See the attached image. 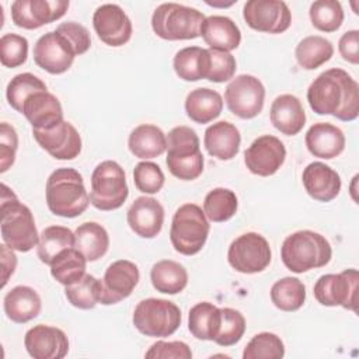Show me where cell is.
Masks as SVG:
<instances>
[{
    "mask_svg": "<svg viewBox=\"0 0 359 359\" xmlns=\"http://www.w3.org/2000/svg\"><path fill=\"white\" fill-rule=\"evenodd\" d=\"M307 101L318 115H332L339 121L351 122L359 115V86L348 72L332 67L311 81Z\"/></svg>",
    "mask_w": 359,
    "mask_h": 359,
    "instance_id": "6da1fadb",
    "label": "cell"
},
{
    "mask_svg": "<svg viewBox=\"0 0 359 359\" xmlns=\"http://www.w3.org/2000/svg\"><path fill=\"white\" fill-rule=\"evenodd\" d=\"M45 198L49 210L60 217H77L90 205L83 175L70 167L56 168L46 180Z\"/></svg>",
    "mask_w": 359,
    "mask_h": 359,
    "instance_id": "7a4b0ae2",
    "label": "cell"
},
{
    "mask_svg": "<svg viewBox=\"0 0 359 359\" xmlns=\"http://www.w3.org/2000/svg\"><path fill=\"white\" fill-rule=\"evenodd\" d=\"M1 189L0 233L3 243L15 251L28 252L39 243L34 215L6 184L1 185Z\"/></svg>",
    "mask_w": 359,
    "mask_h": 359,
    "instance_id": "3957f363",
    "label": "cell"
},
{
    "mask_svg": "<svg viewBox=\"0 0 359 359\" xmlns=\"http://www.w3.org/2000/svg\"><path fill=\"white\" fill-rule=\"evenodd\" d=\"M331 257L332 248L328 240L313 230H299L289 234L280 247L283 265L294 273L323 268L331 261Z\"/></svg>",
    "mask_w": 359,
    "mask_h": 359,
    "instance_id": "277c9868",
    "label": "cell"
},
{
    "mask_svg": "<svg viewBox=\"0 0 359 359\" xmlns=\"http://www.w3.org/2000/svg\"><path fill=\"white\" fill-rule=\"evenodd\" d=\"M168 171L182 181L196 180L203 172V154L196 132L185 125L172 128L167 135Z\"/></svg>",
    "mask_w": 359,
    "mask_h": 359,
    "instance_id": "5b68a950",
    "label": "cell"
},
{
    "mask_svg": "<svg viewBox=\"0 0 359 359\" xmlns=\"http://www.w3.org/2000/svg\"><path fill=\"white\" fill-rule=\"evenodd\" d=\"M209 220L196 203L181 205L171 220L170 240L174 250L182 255L198 254L209 236Z\"/></svg>",
    "mask_w": 359,
    "mask_h": 359,
    "instance_id": "8992f818",
    "label": "cell"
},
{
    "mask_svg": "<svg viewBox=\"0 0 359 359\" xmlns=\"http://www.w3.org/2000/svg\"><path fill=\"white\" fill-rule=\"evenodd\" d=\"M205 20L202 11L178 3H163L151 15L154 34L165 41H184L201 36Z\"/></svg>",
    "mask_w": 359,
    "mask_h": 359,
    "instance_id": "52a82bcc",
    "label": "cell"
},
{
    "mask_svg": "<svg viewBox=\"0 0 359 359\" xmlns=\"http://www.w3.org/2000/svg\"><path fill=\"white\" fill-rule=\"evenodd\" d=\"M129 195L123 168L114 160L101 161L91 174L90 203L104 212L119 209Z\"/></svg>",
    "mask_w": 359,
    "mask_h": 359,
    "instance_id": "ba28073f",
    "label": "cell"
},
{
    "mask_svg": "<svg viewBox=\"0 0 359 359\" xmlns=\"http://www.w3.org/2000/svg\"><path fill=\"white\" fill-rule=\"evenodd\" d=\"M132 321L140 334L164 338L172 335L181 325V310L170 300L149 297L137 303Z\"/></svg>",
    "mask_w": 359,
    "mask_h": 359,
    "instance_id": "9c48e42d",
    "label": "cell"
},
{
    "mask_svg": "<svg viewBox=\"0 0 359 359\" xmlns=\"http://www.w3.org/2000/svg\"><path fill=\"white\" fill-rule=\"evenodd\" d=\"M272 251L268 240L255 231L234 238L227 251V261L240 273H258L268 268Z\"/></svg>",
    "mask_w": 359,
    "mask_h": 359,
    "instance_id": "30bf717a",
    "label": "cell"
},
{
    "mask_svg": "<svg viewBox=\"0 0 359 359\" xmlns=\"http://www.w3.org/2000/svg\"><path fill=\"white\" fill-rule=\"evenodd\" d=\"M224 101L230 112L236 116L252 119L264 108L265 87L255 76L240 74L227 84Z\"/></svg>",
    "mask_w": 359,
    "mask_h": 359,
    "instance_id": "8fae6325",
    "label": "cell"
},
{
    "mask_svg": "<svg viewBox=\"0 0 359 359\" xmlns=\"http://www.w3.org/2000/svg\"><path fill=\"white\" fill-rule=\"evenodd\" d=\"M356 287L358 271L351 268L341 273L321 275L314 283L313 294L323 306H341L346 310L356 311Z\"/></svg>",
    "mask_w": 359,
    "mask_h": 359,
    "instance_id": "7c38bea8",
    "label": "cell"
},
{
    "mask_svg": "<svg viewBox=\"0 0 359 359\" xmlns=\"http://www.w3.org/2000/svg\"><path fill=\"white\" fill-rule=\"evenodd\" d=\"M245 24L258 32L280 34L292 24V13L280 0H248L243 7Z\"/></svg>",
    "mask_w": 359,
    "mask_h": 359,
    "instance_id": "4fadbf2b",
    "label": "cell"
},
{
    "mask_svg": "<svg viewBox=\"0 0 359 359\" xmlns=\"http://www.w3.org/2000/svg\"><path fill=\"white\" fill-rule=\"evenodd\" d=\"M140 279L139 268L129 259L114 261L105 269L101 279L100 303L104 306L116 304L129 297Z\"/></svg>",
    "mask_w": 359,
    "mask_h": 359,
    "instance_id": "5bb4252c",
    "label": "cell"
},
{
    "mask_svg": "<svg viewBox=\"0 0 359 359\" xmlns=\"http://www.w3.org/2000/svg\"><path fill=\"white\" fill-rule=\"evenodd\" d=\"M286 147L282 140L272 135L257 137L244 151V163L254 175H273L285 163Z\"/></svg>",
    "mask_w": 359,
    "mask_h": 359,
    "instance_id": "9a60e30c",
    "label": "cell"
},
{
    "mask_svg": "<svg viewBox=\"0 0 359 359\" xmlns=\"http://www.w3.org/2000/svg\"><path fill=\"white\" fill-rule=\"evenodd\" d=\"M69 8L66 0H15L11 3V20L24 29H36L62 18Z\"/></svg>",
    "mask_w": 359,
    "mask_h": 359,
    "instance_id": "2e32d148",
    "label": "cell"
},
{
    "mask_svg": "<svg viewBox=\"0 0 359 359\" xmlns=\"http://www.w3.org/2000/svg\"><path fill=\"white\" fill-rule=\"evenodd\" d=\"M93 27L97 36L108 46H122L132 36V21L123 8L114 3L101 4L93 14Z\"/></svg>",
    "mask_w": 359,
    "mask_h": 359,
    "instance_id": "e0dca14e",
    "label": "cell"
},
{
    "mask_svg": "<svg viewBox=\"0 0 359 359\" xmlns=\"http://www.w3.org/2000/svg\"><path fill=\"white\" fill-rule=\"evenodd\" d=\"M32 53L36 66L50 74L67 72L76 57L70 43L56 31H49L39 36L34 45Z\"/></svg>",
    "mask_w": 359,
    "mask_h": 359,
    "instance_id": "ac0fdd59",
    "label": "cell"
},
{
    "mask_svg": "<svg viewBox=\"0 0 359 359\" xmlns=\"http://www.w3.org/2000/svg\"><path fill=\"white\" fill-rule=\"evenodd\" d=\"M32 135L36 143L56 160H73L81 153V136L67 121L46 130L32 129Z\"/></svg>",
    "mask_w": 359,
    "mask_h": 359,
    "instance_id": "d6986e66",
    "label": "cell"
},
{
    "mask_svg": "<svg viewBox=\"0 0 359 359\" xmlns=\"http://www.w3.org/2000/svg\"><path fill=\"white\" fill-rule=\"evenodd\" d=\"M24 346L34 359H62L69 352V338L57 327L38 324L25 332Z\"/></svg>",
    "mask_w": 359,
    "mask_h": 359,
    "instance_id": "ffe728a7",
    "label": "cell"
},
{
    "mask_svg": "<svg viewBox=\"0 0 359 359\" xmlns=\"http://www.w3.org/2000/svg\"><path fill=\"white\" fill-rule=\"evenodd\" d=\"M130 230L142 238L156 237L164 224V208L151 196H139L126 213Z\"/></svg>",
    "mask_w": 359,
    "mask_h": 359,
    "instance_id": "44dd1931",
    "label": "cell"
},
{
    "mask_svg": "<svg viewBox=\"0 0 359 359\" xmlns=\"http://www.w3.org/2000/svg\"><path fill=\"white\" fill-rule=\"evenodd\" d=\"M302 182L306 192L318 202L335 199L342 185L339 174L321 161H313L306 165L302 174Z\"/></svg>",
    "mask_w": 359,
    "mask_h": 359,
    "instance_id": "7402d4cb",
    "label": "cell"
},
{
    "mask_svg": "<svg viewBox=\"0 0 359 359\" xmlns=\"http://www.w3.org/2000/svg\"><path fill=\"white\" fill-rule=\"evenodd\" d=\"M21 114L31 123L32 129L39 130L50 129L65 121L60 101L48 90L29 95L22 105Z\"/></svg>",
    "mask_w": 359,
    "mask_h": 359,
    "instance_id": "603a6c76",
    "label": "cell"
},
{
    "mask_svg": "<svg viewBox=\"0 0 359 359\" xmlns=\"http://www.w3.org/2000/svg\"><path fill=\"white\" fill-rule=\"evenodd\" d=\"M304 142L307 150L314 157L324 160H331L339 156L345 149L344 132L330 122L311 125L304 136Z\"/></svg>",
    "mask_w": 359,
    "mask_h": 359,
    "instance_id": "cb8c5ba5",
    "label": "cell"
},
{
    "mask_svg": "<svg viewBox=\"0 0 359 359\" xmlns=\"http://www.w3.org/2000/svg\"><path fill=\"white\" fill-rule=\"evenodd\" d=\"M269 118L273 128L286 136L297 135L306 123L302 101L292 94H280L273 100Z\"/></svg>",
    "mask_w": 359,
    "mask_h": 359,
    "instance_id": "d4e9b609",
    "label": "cell"
},
{
    "mask_svg": "<svg viewBox=\"0 0 359 359\" xmlns=\"http://www.w3.org/2000/svg\"><path fill=\"white\" fill-rule=\"evenodd\" d=\"M201 36L209 49L231 52L241 42V32L237 24L226 15L205 17L201 27Z\"/></svg>",
    "mask_w": 359,
    "mask_h": 359,
    "instance_id": "484cf974",
    "label": "cell"
},
{
    "mask_svg": "<svg viewBox=\"0 0 359 359\" xmlns=\"http://www.w3.org/2000/svg\"><path fill=\"white\" fill-rule=\"evenodd\" d=\"M241 135L236 125L227 121H219L206 128L203 144L208 153L217 160L227 161L236 157L240 150Z\"/></svg>",
    "mask_w": 359,
    "mask_h": 359,
    "instance_id": "4316f807",
    "label": "cell"
},
{
    "mask_svg": "<svg viewBox=\"0 0 359 359\" xmlns=\"http://www.w3.org/2000/svg\"><path fill=\"white\" fill-rule=\"evenodd\" d=\"M3 309L8 320L17 324H25L38 317L42 309V302L35 289L18 285L6 293Z\"/></svg>",
    "mask_w": 359,
    "mask_h": 359,
    "instance_id": "83f0119b",
    "label": "cell"
},
{
    "mask_svg": "<svg viewBox=\"0 0 359 359\" xmlns=\"http://www.w3.org/2000/svg\"><path fill=\"white\" fill-rule=\"evenodd\" d=\"M223 109L222 95L212 88L199 87L188 93L185 98V112L195 123H209L216 119Z\"/></svg>",
    "mask_w": 359,
    "mask_h": 359,
    "instance_id": "f1b7e54d",
    "label": "cell"
},
{
    "mask_svg": "<svg viewBox=\"0 0 359 359\" xmlns=\"http://www.w3.org/2000/svg\"><path fill=\"white\" fill-rule=\"evenodd\" d=\"M130 153L143 160L161 156L167 149V136L156 125L143 123L136 126L128 139Z\"/></svg>",
    "mask_w": 359,
    "mask_h": 359,
    "instance_id": "f546056e",
    "label": "cell"
},
{
    "mask_svg": "<svg viewBox=\"0 0 359 359\" xmlns=\"http://www.w3.org/2000/svg\"><path fill=\"white\" fill-rule=\"evenodd\" d=\"M109 247V236L104 226L97 222H84L74 231V248L79 250L88 262L104 257Z\"/></svg>",
    "mask_w": 359,
    "mask_h": 359,
    "instance_id": "4dcf8cb0",
    "label": "cell"
},
{
    "mask_svg": "<svg viewBox=\"0 0 359 359\" xmlns=\"http://www.w3.org/2000/svg\"><path fill=\"white\" fill-rule=\"evenodd\" d=\"M153 287L165 294L181 293L188 285V272L184 265L172 259H161L150 269Z\"/></svg>",
    "mask_w": 359,
    "mask_h": 359,
    "instance_id": "1f68e13d",
    "label": "cell"
},
{
    "mask_svg": "<svg viewBox=\"0 0 359 359\" xmlns=\"http://www.w3.org/2000/svg\"><path fill=\"white\" fill-rule=\"evenodd\" d=\"M209 49L201 46H187L180 49L172 60L175 74L184 81H198L206 79Z\"/></svg>",
    "mask_w": 359,
    "mask_h": 359,
    "instance_id": "d6a6232c",
    "label": "cell"
},
{
    "mask_svg": "<svg viewBox=\"0 0 359 359\" xmlns=\"http://www.w3.org/2000/svg\"><path fill=\"white\" fill-rule=\"evenodd\" d=\"M220 317V309L213 303H196L188 314V330L196 339L213 341L219 331Z\"/></svg>",
    "mask_w": 359,
    "mask_h": 359,
    "instance_id": "836d02e7",
    "label": "cell"
},
{
    "mask_svg": "<svg viewBox=\"0 0 359 359\" xmlns=\"http://www.w3.org/2000/svg\"><path fill=\"white\" fill-rule=\"evenodd\" d=\"M334 55L331 41L321 35H309L303 38L296 49L294 56L299 66L304 70H314L328 62Z\"/></svg>",
    "mask_w": 359,
    "mask_h": 359,
    "instance_id": "e575fe53",
    "label": "cell"
},
{
    "mask_svg": "<svg viewBox=\"0 0 359 359\" xmlns=\"http://www.w3.org/2000/svg\"><path fill=\"white\" fill-rule=\"evenodd\" d=\"M74 247V233L65 226H48L39 234L36 255L41 262L50 265L65 250Z\"/></svg>",
    "mask_w": 359,
    "mask_h": 359,
    "instance_id": "d590c367",
    "label": "cell"
},
{
    "mask_svg": "<svg viewBox=\"0 0 359 359\" xmlns=\"http://www.w3.org/2000/svg\"><path fill=\"white\" fill-rule=\"evenodd\" d=\"M86 257L74 247L62 251L49 265L50 275L60 285L67 286L80 280L86 275Z\"/></svg>",
    "mask_w": 359,
    "mask_h": 359,
    "instance_id": "8d00e7d4",
    "label": "cell"
},
{
    "mask_svg": "<svg viewBox=\"0 0 359 359\" xmlns=\"http://www.w3.org/2000/svg\"><path fill=\"white\" fill-rule=\"evenodd\" d=\"M271 300L282 311H296L306 302V286L297 278L285 276L272 285Z\"/></svg>",
    "mask_w": 359,
    "mask_h": 359,
    "instance_id": "74e56055",
    "label": "cell"
},
{
    "mask_svg": "<svg viewBox=\"0 0 359 359\" xmlns=\"http://www.w3.org/2000/svg\"><path fill=\"white\" fill-rule=\"evenodd\" d=\"M238 208L236 194L227 188H213L209 191L203 201V212L208 220L223 223L230 220Z\"/></svg>",
    "mask_w": 359,
    "mask_h": 359,
    "instance_id": "f35d334b",
    "label": "cell"
},
{
    "mask_svg": "<svg viewBox=\"0 0 359 359\" xmlns=\"http://www.w3.org/2000/svg\"><path fill=\"white\" fill-rule=\"evenodd\" d=\"M101 279L94 275L86 273L80 280L65 286V294L67 302L80 310L94 309L100 303Z\"/></svg>",
    "mask_w": 359,
    "mask_h": 359,
    "instance_id": "ab89813d",
    "label": "cell"
},
{
    "mask_svg": "<svg viewBox=\"0 0 359 359\" xmlns=\"http://www.w3.org/2000/svg\"><path fill=\"white\" fill-rule=\"evenodd\" d=\"M311 25L321 32H335L344 22V8L337 0L313 1L309 10Z\"/></svg>",
    "mask_w": 359,
    "mask_h": 359,
    "instance_id": "60d3db41",
    "label": "cell"
},
{
    "mask_svg": "<svg viewBox=\"0 0 359 359\" xmlns=\"http://www.w3.org/2000/svg\"><path fill=\"white\" fill-rule=\"evenodd\" d=\"M46 84L32 73H20L14 76L6 88V97L13 109L21 114L25 100L38 91H46Z\"/></svg>",
    "mask_w": 359,
    "mask_h": 359,
    "instance_id": "b9f144b4",
    "label": "cell"
},
{
    "mask_svg": "<svg viewBox=\"0 0 359 359\" xmlns=\"http://www.w3.org/2000/svg\"><path fill=\"white\" fill-rule=\"evenodd\" d=\"M285 356V345L273 332L254 335L243 351V359H280Z\"/></svg>",
    "mask_w": 359,
    "mask_h": 359,
    "instance_id": "7bdbcfd3",
    "label": "cell"
},
{
    "mask_svg": "<svg viewBox=\"0 0 359 359\" xmlns=\"http://www.w3.org/2000/svg\"><path fill=\"white\" fill-rule=\"evenodd\" d=\"M220 325L213 342L224 348L236 345L245 332V318L238 310L231 307L220 309Z\"/></svg>",
    "mask_w": 359,
    "mask_h": 359,
    "instance_id": "ee69618b",
    "label": "cell"
},
{
    "mask_svg": "<svg viewBox=\"0 0 359 359\" xmlns=\"http://www.w3.org/2000/svg\"><path fill=\"white\" fill-rule=\"evenodd\" d=\"M28 57V41L18 34H4L0 38V62L4 67L14 69L25 63Z\"/></svg>",
    "mask_w": 359,
    "mask_h": 359,
    "instance_id": "f6af8a7d",
    "label": "cell"
},
{
    "mask_svg": "<svg viewBox=\"0 0 359 359\" xmlns=\"http://www.w3.org/2000/svg\"><path fill=\"white\" fill-rule=\"evenodd\" d=\"M165 177L158 164L153 161H140L133 170V182L137 191L143 194H157L164 185Z\"/></svg>",
    "mask_w": 359,
    "mask_h": 359,
    "instance_id": "bcb514c9",
    "label": "cell"
},
{
    "mask_svg": "<svg viewBox=\"0 0 359 359\" xmlns=\"http://www.w3.org/2000/svg\"><path fill=\"white\" fill-rule=\"evenodd\" d=\"M237 63L230 52L209 49L206 80L213 83H224L234 77Z\"/></svg>",
    "mask_w": 359,
    "mask_h": 359,
    "instance_id": "7dc6e473",
    "label": "cell"
},
{
    "mask_svg": "<svg viewBox=\"0 0 359 359\" xmlns=\"http://www.w3.org/2000/svg\"><path fill=\"white\" fill-rule=\"evenodd\" d=\"M55 31L59 32L70 43L76 56L86 53L91 46V36L88 29L79 22H74V21L62 22L56 27Z\"/></svg>",
    "mask_w": 359,
    "mask_h": 359,
    "instance_id": "c3c4849f",
    "label": "cell"
},
{
    "mask_svg": "<svg viewBox=\"0 0 359 359\" xmlns=\"http://www.w3.org/2000/svg\"><path fill=\"white\" fill-rule=\"evenodd\" d=\"M18 149V136L15 129L7 123L0 125V172H6L15 161Z\"/></svg>",
    "mask_w": 359,
    "mask_h": 359,
    "instance_id": "681fc988",
    "label": "cell"
},
{
    "mask_svg": "<svg viewBox=\"0 0 359 359\" xmlns=\"http://www.w3.org/2000/svg\"><path fill=\"white\" fill-rule=\"evenodd\" d=\"M149 359H191L192 351L182 341H157L144 353Z\"/></svg>",
    "mask_w": 359,
    "mask_h": 359,
    "instance_id": "f907efd6",
    "label": "cell"
},
{
    "mask_svg": "<svg viewBox=\"0 0 359 359\" xmlns=\"http://www.w3.org/2000/svg\"><path fill=\"white\" fill-rule=\"evenodd\" d=\"M338 50L342 59L348 63H359V31L351 29L342 34L338 42Z\"/></svg>",
    "mask_w": 359,
    "mask_h": 359,
    "instance_id": "816d5d0a",
    "label": "cell"
},
{
    "mask_svg": "<svg viewBox=\"0 0 359 359\" xmlns=\"http://www.w3.org/2000/svg\"><path fill=\"white\" fill-rule=\"evenodd\" d=\"M1 251V269H3V276H1V287H4L10 279V276L14 273L15 266H17V257L14 254V250L6 245L4 243L0 245Z\"/></svg>",
    "mask_w": 359,
    "mask_h": 359,
    "instance_id": "f5cc1de1",
    "label": "cell"
}]
</instances>
